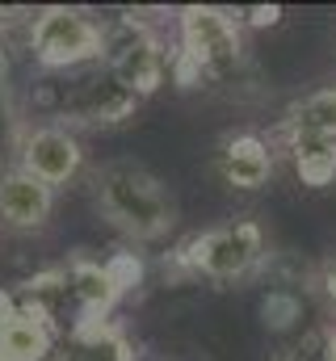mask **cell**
<instances>
[{"label":"cell","mask_w":336,"mask_h":361,"mask_svg":"<svg viewBox=\"0 0 336 361\" xmlns=\"http://www.w3.org/2000/svg\"><path fill=\"white\" fill-rule=\"evenodd\" d=\"M143 281V265L131 252H114L105 261L97 257H68L51 269L34 273L25 281L13 286L17 302H25L34 315L47 319V328L59 336H68L72 328L92 324V319H109L114 307Z\"/></svg>","instance_id":"6da1fadb"},{"label":"cell","mask_w":336,"mask_h":361,"mask_svg":"<svg viewBox=\"0 0 336 361\" xmlns=\"http://www.w3.org/2000/svg\"><path fill=\"white\" fill-rule=\"evenodd\" d=\"M248 63L244 51V21L215 4H189L176 13V51H172V80L181 89H210L240 76Z\"/></svg>","instance_id":"7a4b0ae2"},{"label":"cell","mask_w":336,"mask_h":361,"mask_svg":"<svg viewBox=\"0 0 336 361\" xmlns=\"http://www.w3.org/2000/svg\"><path fill=\"white\" fill-rule=\"evenodd\" d=\"M92 202H97L101 219L135 244L164 240L176 227V206H172V193L164 189V180L135 160H109L105 169H97Z\"/></svg>","instance_id":"3957f363"},{"label":"cell","mask_w":336,"mask_h":361,"mask_svg":"<svg viewBox=\"0 0 336 361\" xmlns=\"http://www.w3.org/2000/svg\"><path fill=\"white\" fill-rule=\"evenodd\" d=\"M101 63L122 89H131L143 101L172 76V47L164 42V34L152 21H143L135 13H118L105 25V55H101Z\"/></svg>","instance_id":"277c9868"},{"label":"cell","mask_w":336,"mask_h":361,"mask_svg":"<svg viewBox=\"0 0 336 361\" xmlns=\"http://www.w3.org/2000/svg\"><path fill=\"white\" fill-rule=\"evenodd\" d=\"M30 59L47 72H72L84 63H97L105 55V25L92 21L84 8H68V4H47L34 13L30 30Z\"/></svg>","instance_id":"5b68a950"},{"label":"cell","mask_w":336,"mask_h":361,"mask_svg":"<svg viewBox=\"0 0 336 361\" xmlns=\"http://www.w3.org/2000/svg\"><path fill=\"white\" fill-rule=\"evenodd\" d=\"M172 261L210 281H240L265 261V227L256 219H236V223L198 231L176 248Z\"/></svg>","instance_id":"8992f818"},{"label":"cell","mask_w":336,"mask_h":361,"mask_svg":"<svg viewBox=\"0 0 336 361\" xmlns=\"http://www.w3.org/2000/svg\"><path fill=\"white\" fill-rule=\"evenodd\" d=\"M38 105L51 109V118H59V126H122L135 118V109L143 105L131 89H122L105 68L88 72L76 85H59V89H42Z\"/></svg>","instance_id":"52a82bcc"},{"label":"cell","mask_w":336,"mask_h":361,"mask_svg":"<svg viewBox=\"0 0 336 361\" xmlns=\"http://www.w3.org/2000/svg\"><path fill=\"white\" fill-rule=\"evenodd\" d=\"M17 169L30 173L34 180L59 189L84 169V147L76 130L59 126V122H42V126H25L21 143H17Z\"/></svg>","instance_id":"ba28073f"},{"label":"cell","mask_w":336,"mask_h":361,"mask_svg":"<svg viewBox=\"0 0 336 361\" xmlns=\"http://www.w3.org/2000/svg\"><path fill=\"white\" fill-rule=\"evenodd\" d=\"M55 353V332L42 315L17 302L13 290H0V361H47Z\"/></svg>","instance_id":"9c48e42d"},{"label":"cell","mask_w":336,"mask_h":361,"mask_svg":"<svg viewBox=\"0 0 336 361\" xmlns=\"http://www.w3.org/2000/svg\"><path fill=\"white\" fill-rule=\"evenodd\" d=\"M55 214V189L34 180L30 173L0 169V223L13 231H42L47 219Z\"/></svg>","instance_id":"30bf717a"},{"label":"cell","mask_w":336,"mask_h":361,"mask_svg":"<svg viewBox=\"0 0 336 361\" xmlns=\"http://www.w3.org/2000/svg\"><path fill=\"white\" fill-rule=\"evenodd\" d=\"M51 361H135V341L118 319H92L59 336Z\"/></svg>","instance_id":"8fae6325"},{"label":"cell","mask_w":336,"mask_h":361,"mask_svg":"<svg viewBox=\"0 0 336 361\" xmlns=\"http://www.w3.org/2000/svg\"><path fill=\"white\" fill-rule=\"evenodd\" d=\"M219 173L232 189H244V193L265 189L273 177V143H265L256 130L227 135L223 152H219Z\"/></svg>","instance_id":"7c38bea8"},{"label":"cell","mask_w":336,"mask_h":361,"mask_svg":"<svg viewBox=\"0 0 336 361\" xmlns=\"http://www.w3.org/2000/svg\"><path fill=\"white\" fill-rule=\"evenodd\" d=\"M282 135H286V156H290L294 177L307 189H328L336 180V139H328V135H294V130H282Z\"/></svg>","instance_id":"4fadbf2b"},{"label":"cell","mask_w":336,"mask_h":361,"mask_svg":"<svg viewBox=\"0 0 336 361\" xmlns=\"http://www.w3.org/2000/svg\"><path fill=\"white\" fill-rule=\"evenodd\" d=\"M282 130H294V135H328L336 139V85L299 97L286 118H282Z\"/></svg>","instance_id":"5bb4252c"},{"label":"cell","mask_w":336,"mask_h":361,"mask_svg":"<svg viewBox=\"0 0 336 361\" xmlns=\"http://www.w3.org/2000/svg\"><path fill=\"white\" fill-rule=\"evenodd\" d=\"M299 294L294 290H269L265 294V302H260V319H265V328H273V332H282V328H290L294 319H299Z\"/></svg>","instance_id":"9a60e30c"},{"label":"cell","mask_w":336,"mask_h":361,"mask_svg":"<svg viewBox=\"0 0 336 361\" xmlns=\"http://www.w3.org/2000/svg\"><path fill=\"white\" fill-rule=\"evenodd\" d=\"M21 135H25L21 109H17V101L8 97V89H0V160H4V156H17Z\"/></svg>","instance_id":"2e32d148"},{"label":"cell","mask_w":336,"mask_h":361,"mask_svg":"<svg viewBox=\"0 0 336 361\" xmlns=\"http://www.w3.org/2000/svg\"><path fill=\"white\" fill-rule=\"evenodd\" d=\"M277 361H328L324 357V336H320V328H316V332H303Z\"/></svg>","instance_id":"e0dca14e"},{"label":"cell","mask_w":336,"mask_h":361,"mask_svg":"<svg viewBox=\"0 0 336 361\" xmlns=\"http://www.w3.org/2000/svg\"><path fill=\"white\" fill-rule=\"evenodd\" d=\"M320 290H324L328 307L336 311V252H328V261L320 265Z\"/></svg>","instance_id":"ac0fdd59"},{"label":"cell","mask_w":336,"mask_h":361,"mask_svg":"<svg viewBox=\"0 0 336 361\" xmlns=\"http://www.w3.org/2000/svg\"><path fill=\"white\" fill-rule=\"evenodd\" d=\"M320 336H324V357L336 361V324H328V328H320Z\"/></svg>","instance_id":"d6986e66"},{"label":"cell","mask_w":336,"mask_h":361,"mask_svg":"<svg viewBox=\"0 0 336 361\" xmlns=\"http://www.w3.org/2000/svg\"><path fill=\"white\" fill-rule=\"evenodd\" d=\"M282 17V8H252V25H273Z\"/></svg>","instance_id":"ffe728a7"},{"label":"cell","mask_w":336,"mask_h":361,"mask_svg":"<svg viewBox=\"0 0 336 361\" xmlns=\"http://www.w3.org/2000/svg\"><path fill=\"white\" fill-rule=\"evenodd\" d=\"M4 80H8V42L0 34V89H4Z\"/></svg>","instance_id":"44dd1931"}]
</instances>
